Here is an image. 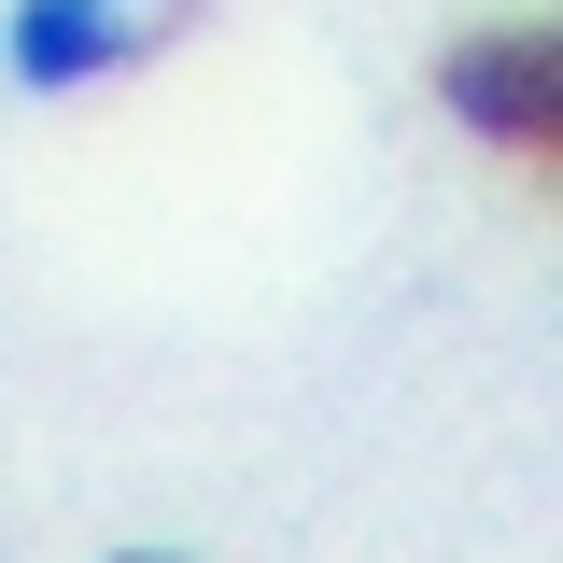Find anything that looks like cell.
<instances>
[{
  "label": "cell",
  "mask_w": 563,
  "mask_h": 563,
  "mask_svg": "<svg viewBox=\"0 0 563 563\" xmlns=\"http://www.w3.org/2000/svg\"><path fill=\"white\" fill-rule=\"evenodd\" d=\"M437 99L479 141H507V155H550L563 141V43L550 29H465V43L437 57Z\"/></svg>",
  "instance_id": "cell-1"
},
{
  "label": "cell",
  "mask_w": 563,
  "mask_h": 563,
  "mask_svg": "<svg viewBox=\"0 0 563 563\" xmlns=\"http://www.w3.org/2000/svg\"><path fill=\"white\" fill-rule=\"evenodd\" d=\"M141 57V14L128 0H14V70L29 85H99V70Z\"/></svg>",
  "instance_id": "cell-2"
},
{
  "label": "cell",
  "mask_w": 563,
  "mask_h": 563,
  "mask_svg": "<svg viewBox=\"0 0 563 563\" xmlns=\"http://www.w3.org/2000/svg\"><path fill=\"white\" fill-rule=\"evenodd\" d=\"M113 563H169V550H113Z\"/></svg>",
  "instance_id": "cell-3"
},
{
  "label": "cell",
  "mask_w": 563,
  "mask_h": 563,
  "mask_svg": "<svg viewBox=\"0 0 563 563\" xmlns=\"http://www.w3.org/2000/svg\"><path fill=\"white\" fill-rule=\"evenodd\" d=\"M128 14H141V0H128Z\"/></svg>",
  "instance_id": "cell-4"
}]
</instances>
